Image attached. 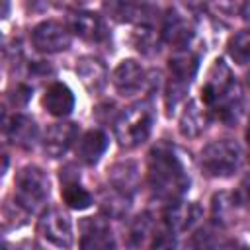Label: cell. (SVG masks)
Returning a JSON list of instances; mask_svg holds the SVG:
<instances>
[{"label": "cell", "instance_id": "6da1fadb", "mask_svg": "<svg viewBox=\"0 0 250 250\" xmlns=\"http://www.w3.org/2000/svg\"><path fill=\"white\" fill-rule=\"evenodd\" d=\"M148 186L152 193L168 203L178 201L188 186L189 176L180 160V156L174 152V148L166 145H158L148 154Z\"/></svg>", "mask_w": 250, "mask_h": 250}, {"label": "cell", "instance_id": "7a4b0ae2", "mask_svg": "<svg viewBox=\"0 0 250 250\" xmlns=\"http://www.w3.org/2000/svg\"><path fill=\"white\" fill-rule=\"evenodd\" d=\"M203 104L213 107L221 119L236 121L240 111V88L223 61H215L201 90Z\"/></svg>", "mask_w": 250, "mask_h": 250}, {"label": "cell", "instance_id": "3957f363", "mask_svg": "<svg viewBox=\"0 0 250 250\" xmlns=\"http://www.w3.org/2000/svg\"><path fill=\"white\" fill-rule=\"evenodd\" d=\"M154 123V111L146 102L133 104L127 107L115 121V139L121 146L133 148L143 145L152 129Z\"/></svg>", "mask_w": 250, "mask_h": 250}, {"label": "cell", "instance_id": "277c9868", "mask_svg": "<svg viewBox=\"0 0 250 250\" xmlns=\"http://www.w3.org/2000/svg\"><path fill=\"white\" fill-rule=\"evenodd\" d=\"M242 164V150L234 141L209 143L201 152V168L211 178H229Z\"/></svg>", "mask_w": 250, "mask_h": 250}, {"label": "cell", "instance_id": "5b68a950", "mask_svg": "<svg viewBox=\"0 0 250 250\" xmlns=\"http://www.w3.org/2000/svg\"><path fill=\"white\" fill-rule=\"evenodd\" d=\"M49 195V178L37 166H23L16 178V201L25 211H35Z\"/></svg>", "mask_w": 250, "mask_h": 250}, {"label": "cell", "instance_id": "8992f818", "mask_svg": "<svg viewBox=\"0 0 250 250\" xmlns=\"http://www.w3.org/2000/svg\"><path fill=\"white\" fill-rule=\"evenodd\" d=\"M37 230L47 242H51L57 248H70L72 244V225L61 209L45 211L39 219Z\"/></svg>", "mask_w": 250, "mask_h": 250}, {"label": "cell", "instance_id": "52a82bcc", "mask_svg": "<svg viewBox=\"0 0 250 250\" xmlns=\"http://www.w3.org/2000/svg\"><path fill=\"white\" fill-rule=\"evenodd\" d=\"M31 41L41 53H61L70 47V31L62 23L47 20L33 27Z\"/></svg>", "mask_w": 250, "mask_h": 250}, {"label": "cell", "instance_id": "ba28073f", "mask_svg": "<svg viewBox=\"0 0 250 250\" xmlns=\"http://www.w3.org/2000/svg\"><path fill=\"white\" fill-rule=\"evenodd\" d=\"M80 230V250H115L113 232L104 219H84Z\"/></svg>", "mask_w": 250, "mask_h": 250}, {"label": "cell", "instance_id": "9c48e42d", "mask_svg": "<svg viewBox=\"0 0 250 250\" xmlns=\"http://www.w3.org/2000/svg\"><path fill=\"white\" fill-rule=\"evenodd\" d=\"M162 37L166 43L176 47L178 51L188 49V45L193 39V23L186 14H180L178 10H170L164 18L162 25Z\"/></svg>", "mask_w": 250, "mask_h": 250}, {"label": "cell", "instance_id": "30bf717a", "mask_svg": "<svg viewBox=\"0 0 250 250\" xmlns=\"http://www.w3.org/2000/svg\"><path fill=\"white\" fill-rule=\"evenodd\" d=\"M111 82L115 86V90L121 94V96H133L137 94L143 84H145V70L143 66L133 61V59H127V61H121L113 74H111Z\"/></svg>", "mask_w": 250, "mask_h": 250}, {"label": "cell", "instance_id": "8fae6325", "mask_svg": "<svg viewBox=\"0 0 250 250\" xmlns=\"http://www.w3.org/2000/svg\"><path fill=\"white\" fill-rule=\"evenodd\" d=\"M76 135H78V129L74 123H55L45 133L43 148L51 158H59L72 146V143L76 141Z\"/></svg>", "mask_w": 250, "mask_h": 250}, {"label": "cell", "instance_id": "7c38bea8", "mask_svg": "<svg viewBox=\"0 0 250 250\" xmlns=\"http://www.w3.org/2000/svg\"><path fill=\"white\" fill-rule=\"evenodd\" d=\"M199 217H201V209H199L197 203L174 201V203L168 205V209L164 213V223L174 232H184V230L191 229L197 223Z\"/></svg>", "mask_w": 250, "mask_h": 250}, {"label": "cell", "instance_id": "4fadbf2b", "mask_svg": "<svg viewBox=\"0 0 250 250\" xmlns=\"http://www.w3.org/2000/svg\"><path fill=\"white\" fill-rule=\"evenodd\" d=\"M43 105L45 109L55 115V117H64L72 111L74 107V94L72 90L62 84V82H55L47 88L45 96H43Z\"/></svg>", "mask_w": 250, "mask_h": 250}, {"label": "cell", "instance_id": "5bb4252c", "mask_svg": "<svg viewBox=\"0 0 250 250\" xmlns=\"http://www.w3.org/2000/svg\"><path fill=\"white\" fill-rule=\"evenodd\" d=\"M70 29L86 41H102L107 35L102 18L94 12H76L70 18Z\"/></svg>", "mask_w": 250, "mask_h": 250}, {"label": "cell", "instance_id": "9a60e30c", "mask_svg": "<svg viewBox=\"0 0 250 250\" xmlns=\"http://www.w3.org/2000/svg\"><path fill=\"white\" fill-rule=\"evenodd\" d=\"M76 72L82 80V84L90 90V92H100L105 82H107V68L100 59L94 57H84L78 61L76 64Z\"/></svg>", "mask_w": 250, "mask_h": 250}, {"label": "cell", "instance_id": "2e32d148", "mask_svg": "<svg viewBox=\"0 0 250 250\" xmlns=\"http://www.w3.org/2000/svg\"><path fill=\"white\" fill-rule=\"evenodd\" d=\"M105 148H107V135L102 129H92V131L82 135L76 152H78V158L84 164L92 166V164H96L102 158Z\"/></svg>", "mask_w": 250, "mask_h": 250}, {"label": "cell", "instance_id": "e0dca14e", "mask_svg": "<svg viewBox=\"0 0 250 250\" xmlns=\"http://www.w3.org/2000/svg\"><path fill=\"white\" fill-rule=\"evenodd\" d=\"M207 121H209L207 111L199 105V102H189L184 107L182 115H180V123H178L180 125V133L184 137H189V139L199 137L205 131Z\"/></svg>", "mask_w": 250, "mask_h": 250}, {"label": "cell", "instance_id": "ac0fdd59", "mask_svg": "<svg viewBox=\"0 0 250 250\" xmlns=\"http://www.w3.org/2000/svg\"><path fill=\"white\" fill-rule=\"evenodd\" d=\"M6 135L14 145L27 148L37 139V127H35L33 119L27 115H14L6 123Z\"/></svg>", "mask_w": 250, "mask_h": 250}, {"label": "cell", "instance_id": "d6986e66", "mask_svg": "<svg viewBox=\"0 0 250 250\" xmlns=\"http://www.w3.org/2000/svg\"><path fill=\"white\" fill-rule=\"evenodd\" d=\"M197 66H199V57L189 49H182L170 59V78L189 84L197 72Z\"/></svg>", "mask_w": 250, "mask_h": 250}, {"label": "cell", "instance_id": "ffe728a7", "mask_svg": "<svg viewBox=\"0 0 250 250\" xmlns=\"http://www.w3.org/2000/svg\"><path fill=\"white\" fill-rule=\"evenodd\" d=\"M109 180L113 184V189L123 193V195H129L135 186H137V180H139V174H137V166L133 162H121V164H115L109 172Z\"/></svg>", "mask_w": 250, "mask_h": 250}, {"label": "cell", "instance_id": "44dd1931", "mask_svg": "<svg viewBox=\"0 0 250 250\" xmlns=\"http://www.w3.org/2000/svg\"><path fill=\"white\" fill-rule=\"evenodd\" d=\"M61 193H62L64 203L70 209H76V211H82V209L90 207V203H92V195L76 180H64L62 188H61Z\"/></svg>", "mask_w": 250, "mask_h": 250}, {"label": "cell", "instance_id": "7402d4cb", "mask_svg": "<svg viewBox=\"0 0 250 250\" xmlns=\"http://www.w3.org/2000/svg\"><path fill=\"white\" fill-rule=\"evenodd\" d=\"M229 55L236 64L250 62V29H242L229 41Z\"/></svg>", "mask_w": 250, "mask_h": 250}, {"label": "cell", "instance_id": "603a6c76", "mask_svg": "<svg viewBox=\"0 0 250 250\" xmlns=\"http://www.w3.org/2000/svg\"><path fill=\"white\" fill-rule=\"evenodd\" d=\"M150 248H152V250H176V248H178L176 232L164 225V227L158 229L156 234L152 236V244H150Z\"/></svg>", "mask_w": 250, "mask_h": 250}, {"label": "cell", "instance_id": "cb8c5ba5", "mask_svg": "<svg viewBox=\"0 0 250 250\" xmlns=\"http://www.w3.org/2000/svg\"><path fill=\"white\" fill-rule=\"evenodd\" d=\"M186 250H215V236L211 234V230L199 229L189 236Z\"/></svg>", "mask_w": 250, "mask_h": 250}, {"label": "cell", "instance_id": "d4e9b609", "mask_svg": "<svg viewBox=\"0 0 250 250\" xmlns=\"http://www.w3.org/2000/svg\"><path fill=\"white\" fill-rule=\"evenodd\" d=\"M148 229H150L148 215H141V217H137V221H135L133 227H131V238H133V242H135L137 246L143 244L145 236L148 234Z\"/></svg>", "mask_w": 250, "mask_h": 250}, {"label": "cell", "instance_id": "484cf974", "mask_svg": "<svg viewBox=\"0 0 250 250\" xmlns=\"http://www.w3.org/2000/svg\"><path fill=\"white\" fill-rule=\"evenodd\" d=\"M240 188H242V189H240V193H238V195H240V199H242L244 203H250V180H246Z\"/></svg>", "mask_w": 250, "mask_h": 250}, {"label": "cell", "instance_id": "4316f807", "mask_svg": "<svg viewBox=\"0 0 250 250\" xmlns=\"http://www.w3.org/2000/svg\"><path fill=\"white\" fill-rule=\"evenodd\" d=\"M223 250H250V248H248V246H244L242 242H229Z\"/></svg>", "mask_w": 250, "mask_h": 250}, {"label": "cell", "instance_id": "83f0119b", "mask_svg": "<svg viewBox=\"0 0 250 250\" xmlns=\"http://www.w3.org/2000/svg\"><path fill=\"white\" fill-rule=\"evenodd\" d=\"M246 84H248V88H250V68H248V72H246Z\"/></svg>", "mask_w": 250, "mask_h": 250}, {"label": "cell", "instance_id": "f1b7e54d", "mask_svg": "<svg viewBox=\"0 0 250 250\" xmlns=\"http://www.w3.org/2000/svg\"><path fill=\"white\" fill-rule=\"evenodd\" d=\"M246 139H248V143H250V123H248V129H246Z\"/></svg>", "mask_w": 250, "mask_h": 250}, {"label": "cell", "instance_id": "f546056e", "mask_svg": "<svg viewBox=\"0 0 250 250\" xmlns=\"http://www.w3.org/2000/svg\"><path fill=\"white\" fill-rule=\"evenodd\" d=\"M246 10H248V12H246V16H244V18H246V20H248V18H250V4H248V6H246Z\"/></svg>", "mask_w": 250, "mask_h": 250}, {"label": "cell", "instance_id": "4dcf8cb0", "mask_svg": "<svg viewBox=\"0 0 250 250\" xmlns=\"http://www.w3.org/2000/svg\"><path fill=\"white\" fill-rule=\"evenodd\" d=\"M27 250H41V248H37V246H29Z\"/></svg>", "mask_w": 250, "mask_h": 250}, {"label": "cell", "instance_id": "1f68e13d", "mask_svg": "<svg viewBox=\"0 0 250 250\" xmlns=\"http://www.w3.org/2000/svg\"><path fill=\"white\" fill-rule=\"evenodd\" d=\"M2 250H10V246H8V244H4V246H2Z\"/></svg>", "mask_w": 250, "mask_h": 250}]
</instances>
